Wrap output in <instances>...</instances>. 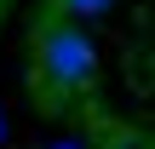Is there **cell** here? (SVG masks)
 Wrapping results in <instances>:
<instances>
[{
    "instance_id": "6da1fadb",
    "label": "cell",
    "mask_w": 155,
    "mask_h": 149,
    "mask_svg": "<svg viewBox=\"0 0 155 149\" xmlns=\"http://www.w3.org/2000/svg\"><path fill=\"white\" fill-rule=\"evenodd\" d=\"M92 80H98V46L86 40V29H75L63 11L46 6L40 29H35V75H29L40 109L63 115L81 92H92Z\"/></svg>"
},
{
    "instance_id": "7a4b0ae2",
    "label": "cell",
    "mask_w": 155,
    "mask_h": 149,
    "mask_svg": "<svg viewBox=\"0 0 155 149\" xmlns=\"http://www.w3.org/2000/svg\"><path fill=\"white\" fill-rule=\"evenodd\" d=\"M115 0H52V11H63V17H98V11H109Z\"/></svg>"
},
{
    "instance_id": "3957f363",
    "label": "cell",
    "mask_w": 155,
    "mask_h": 149,
    "mask_svg": "<svg viewBox=\"0 0 155 149\" xmlns=\"http://www.w3.org/2000/svg\"><path fill=\"white\" fill-rule=\"evenodd\" d=\"M0 138H6V121H0Z\"/></svg>"
},
{
    "instance_id": "277c9868",
    "label": "cell",
    "mask_w": 155,
    "mask_h": 149,
    "mask_svg": "<svg viewBox=\"0 0 155 149\" xmlns=\"http://www.w3.org/2000/svg\"><path fill=\"white\" fill-rule=\"evenodd\" d=\"M63 149H75V144H63Z\"/></svg>"
}]
</instances>
